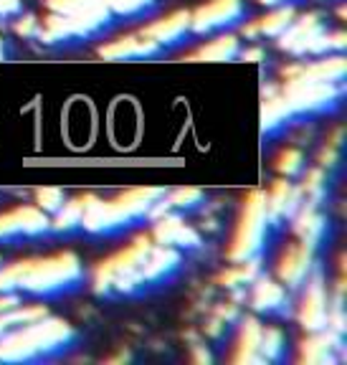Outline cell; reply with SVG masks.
Listing matches in <instances>:
<instances>
[{
  "label": "cell",
  "mask_w": 347,
  "mask_h": 365,
  "mask_svg": "<svg viewBox=\"0 0 347 365\" xmlns=\"http://www.w3.org/2000/svg\"><path fill=\"white\" fill-rule=\"evenodd\" d=\"M291 120H294V117H291V112L286 109L281 91H276L274 86H266V89H264V104H261V135L264 137L279 135Z\"/></svg>",
  "instance_id": "cell-21"
},
{
  "label": "cell",
  "mask_w": 347,
  "mask_h": 365,
  "mask_svg": "<svg viewBox=\"0 0 347 365\" xmlns=\"http://www.w3.org/2000/svg\"><path fill=\"white\" fill-rule=\"evenodd\" d=\"M51 231V216L38 205H21L16 211L0 213V244L18 239H38Z\"/></svg>",
  "instance_id": "cell-8"
},
{
  "label": "cell",
  "mask_w": 347,
  "mask_h": 365,
  "mask_svg": "<svg viewBox=\"0 0 347 365\" xmlns=\"http://www.w3.org/2000/svg\"><path fill=\"white\" fill-rule=\"evenodd\" d=\"M165 198L162 188H135L117 195L114 200H102L97 195H81V228L94 236H114L137 226L150 216L152 205Z\"/></svg>",
  "instance_id": "cell-1"
},
{
  "label": "cell",
  "mask_w": 347,
  "mask_h": 365,
  "mask_svg": "<svg viewBox=\"0 0 347 365\" xmlns=\"http://www.w3.org/2000/svg\"><path fill=\"white\" fill-rule=\"evenodd\" d=\"M325 31L327 26L319 13H304L302 18H294L289 29L279 36V48L294 53V56H307L312 41L325 34Z\"/></svg>",
  "instance_id": "cell-12"
},
{
  "label": "cell",
  "mask_w": 347,
  "mask_h": 365,
  "mask_svg": "<svg viewBox=\"0 0 347 365\" xmlns=\"http://www.w3.org/2000/svg\"><path fill=\"white\" fill-rule=\"evenodd\" d=\"M84 282V264L74 251H58L46 259L16 262V289L31 297H56Z\"/></svg>",
  "instance_id": "cell-3"
},
{
  "label": "cell",
  "mask_w": 347,
  "mask_h": 365,
  "mask_svg": "<svg viewBox=\"0 0 347 365\" xmlns=\"http://www.w3.org/2000/svg\"><path fill=\"white\" fill-rule=\"evenodd\" d=\"M299 205H302V190L286 180H276L271 193L266 195L269 226H281L284 221H291Z\"/></svg>",
  "instance_id": "cell-18"
},
{
  "label": "cell",
  "mask_w": 347,
  "mask_h": 365,
  "mask_svg": "<svg viewBox=\"0 0 347 365\" xmlns=\"http://www.w3.org/2000/svg\"><path fill=\"white\" fill-rule=\"evenodd\" d=\"M241 36H244L246 41H257L259 36V21H251V23H246L244 29H241Z\"/></svg>",
  "instance_id": "cell-35"
},
{
  "label": "cell",
  "mask_w": 347,
  "mask_h": 365,
  "mask_svg": "<svg viewBox=\"0 0 347 365\" xmlns=\"http://www.w3.org/2000/svg\"><path fill=\"white\" fill-rule=\"evenodd\" d=\"M152 244V236L143 234L137 236L127 249H122L120 254H114L107 262L99 264L97 272H94V292L99 297H132L147 289V284H145V259H147V251Z\"/></svg>",
  "instance_id": "cell-4"
},
{
  "label": "cell",
  "mask_w": 347,
  "mask_h": 365,
  "mask_svg": "<svg viewBox=\"0 0 347 365\" xmlns=\"http://www.w3.org/2000/svg\"><path fill=\"white\" fill-rule=\"evenodd\" d=\"M244 0H211L190 13V34L208 36L216 31H226L244 21Z\"/></svg>",
  "instance_id": "cell-9"
},
{
  "label": "cell",
  "mask_w": 347,
  "mask_h": 365,
  "mask_svg": "<svg viewBox=\"0 0 347 365\" xmlns=\"http://www.w3.org/2000/svg\"><path fill=\"white\" fill-rule=\"evenodd\" d=\"M182 264L180 249H172V246L152 244L147 251V259H145V284H165L177 274Z\"/></svg>",
  "instance_id": "cell-15"
},
{
  "label": "cell",
  "mask_w": 347,
  "mask_h": 365,
  "mask_svg": "<svg viewBox=\"0 0 347 365\" xmlns=\"http://www.w3.org/2000/svg\"><path fill=\"white\" fill-rule=\"evenodd\" d=\"M38 26H41V21H36V16H23V18H18V23H16V34L23 36V38H33V36L38 34Z\"/></svg>",
  "instance_id": "cell-32"
},
{
  "label": "cell",
  "mask_w": 347,
  "mask_h": 365,
  "mask_svg": "<svg viewBox=\"0 0 347 365\" xmlns=\"http://www.w3.org/2000/svg\"><path fill=\"white\" fill-rule=\"evenodd\" d=\"M63 200H66V195H63L61 188H38L36 190V203H38L41 211L48 213V216H53V213L61 208Z\"/></svg>",
  "instance_id": "cell-30"
},
{
  "label": "cell",
  "mask_w": 347,
  "mask_h": 365,
  "mask_svg": "<svg viewBox=\"0 0 347 365\" xmlns=\"http://www.w3.org/2000/svg\"><path fill=\"white\" fill-rule=\"evenodd\" d=\"M254 294H251V307L261 314H284L289 307V294H286L281 282H274L269 277H257Z\"/></svg>",
  "instance_id": "cell-19"
},
{
  "label": "cell",
  "mask_w": 347,
  "mask_h": 365,
  "mask_svg": "<svg viewBox=\"0 0 347 365\" xmlns=\"http://www.w3.org/2000/svg\"><path fill=\"white\" fill-rule=\"evenodd\" d=\"M239 56H244V61H261L264 51H261V48H249V51L239 53Z\"/></svg>",
  "instance_id": "cell-36"
},
{
  "label": "cell",
  "mask_w": 347,
  "mask_h": 365,
  "mask_svg": "<svg viewBox=\"0 0 347 365\" xmlns=\"http://www.w3.org/2000/svg\"><path fill=\"white\" fill-rule=\"evenodd\" d=\"M342 350V335L325 327L319 332H309L307 340L299 345V360L309 365H327L337 363V353Z\"/></svg>",
  "instance_id": "cell-16"
},
{
  "label": "cell",
  "mask_w": 347,
  "mask_h": 365,
  "mask_svg": "<svg viewBox=\"0 0 347 365\" xmlns=\"http://www.w3.org/2000/svg\"><path fill=\"white\" fill-rule=\"evenodd\" d=\"M23 304L21 292H0V312H8V309H16Z\"/></svg>",
  "instance_id": "cell-33"
},
{
  "label": "cell",
  "mask_w": 347,
  "mask_h": 365,
  "mask_svg": "<svg viewBox=\"0 0 347 365\" xmlns=\"http://www.w3.org/2000/svg\"><path fill=\"white\" fill-rule=\"evenodd\" d=\"M76 342V330L51 314L0 335V363H36L66 353Z\"/></svg>",
  "instance_id": "cell-2"
},
{
  "label": "cell",
  "mask_w": 347,
  "mask_h": 365,
  "mask_svg": "<svg viewBox=\"0 0 347 365\" xmlns=\"http://www.w3.org/2000/svg\"><path fill=\"white\" fill-rule=\"evenodd\" d=\"M276 170L284 178L299 175V173L304 170V153L296 148H286L284 153L279 155V160H276Z\"/></svg>",
  "instance_id": "cell-28"
},
{
  "label": "cell",
  "mask_w": 347,
  "mask_h": 365,
  "mask_svg": "<svg viewBox=\"0 0 347 365\" xmlns=\"http://www.w3.org/2000/svg\"><path fill=\"white\" fill-rule=\"evenodd\" d=\"M261 322L257 317H246L241 322L239 340H236V353L234 363L239 365H259L264 363L261 355H259V337H261Z\"/></svg>",
  "instance_id": "cell-22"
},
{
  "label": "cell",
  "mask_w": 347,
  "mask_h": 365,
  "mask_svg": "<svg viewBox=\"0 0 347 365\" xmlns=\"http://www.w3.org/2000/svg\"><path fill=\"white\" fill-rule=\"evenodd\" d=\"M304 297L299 304V322L307 332H319L327 327V317H330V297L325 289V279L322 272L314 269L309 274V279L304 282Z\"/></svg>",
  "instance_id": "cell-10"
},
{
  "label": "cell",
  "mask_w": 347,
  "mask_h": 365,
  "mask_svg": "<svg viewBox=\"0 0 347 365\" xmlns=\"http://www.w3.org/2000/svg\"><path fill=\"white\" fill-rule=\"evenodd\" d=\"M269 236V211H266V193L264 190H254L246 198L244 213H241V223L236 228L234 246H231V262L241 264L249 259H257L261 254L264 244Z\"/></svg>",
  "instance_id": "cell-6"
},
{
  "label": "cell",
  "mask_w": 347,
  "mask_h": 365,
  "mask_svg": "<svg viewBox=\"0 0 347 365\" xmlns=\"http://www.w3.org/2000/svg\"><path fill=\"white\" fill-rule=\"evenodd\" d=\"M140 34H145L147 38H152L157 46L167 48V46H177L188 38L190 34V11H175L170 16L160 18V21L145 26Z\"/></svg>",
  "instance_id": "cell-17"
},
{
  "label": "cell",
  "mask_w": 347,
  "mask_h": 365,
  "mask_svg": "<svg viewBox=\"0 0 347 365\" xmlns=\"http://www.w3.org/2000/svg\"><path fill=\"white\" fill-rule=\"evenodd\" d=\"M241 53V41L234 34H223L218 38L208 41L205 46L195 48L185 61H234Z\"/></svg>",
  "instance_id": "cell-23"
},
{
  "label": "cell",
  "mask_w": 347,
  "mask_h": 365,
  "mask_svg": "<svg viewBox=\"0 0 347 365\" xmlns=\"http://www.w3.org/2000/svg\"><path fill=\"white\" fill-rule=\"evenodd\" d=\"M165 51L162 46H157L152 38L145 34H130L122 38L112 41V43L99 48V56L104 61H137V58H155Z\"/></svg>",
  "instance_id": "cell-13"
},
{
  "label": "cell",
  "mask_w": 347,
  "mask_h": 365,
  "mask_svg": "<svg viewBox=\"0 0 347 365\" xmlns=\"http://www.w3.org/2000/svg\"><path fill=\"white\" fill-rule=\"evenodd\" d=\"M112 18H143L155 11L157 0H104Z\"/></svg>",
  "instance_id": "cell-27"
},
{
  "label": "cell",
  "mask_w": 347,
  "mask_h": 365,
  "mask_svg": "<svg viewBox=\"0 0 347 365\" xmlns=\"http://www.w3.org/2000/svg\"><path fill=\"white\" fill-rule=\"evenodd\" d=\"M112 13L104 6V0H94L84 11L71 13V16H61V13H48L43 18V26H38V41L46 46H58L66 41H81L99 36L112 26Z\"/></svg>",
  "instance_id": "cell-5"
},
{
  "label": "cell",
  "mask_w": 347,
  "mask_h": 365,
  "mask_svg": "<svg viewBox=\"0 0 347 365\" xmlns=\"http://www.w3.org/2000/svg\"><path fill=\"white\" fill-rule=\"evenodd\" d=\"M259 3H261V6H281V3H289V0H259Z\"/></svg>",
  "instance_id": "cell-37"
},
{
  "label": "cell",
  "mask_w": 347,
  "mask_h": 365,
  "mask_svg": "<svg viewBox=\"0 0 347 365\" xmlns=\"http://www.w3.org/2000/svg\"><path fill=\"white\" fill-rule=\"evenodd\" d=\"M81 211H84V200H63V205L51 216V231L53 234L68 236L74 234L76 228H81Z\"/></svg>",
  "instance_id": "cell-24"
},
{
  "label": "cell",
  "mask_w": 347,
  "mask_h": 365,
  "mask_svg": "<svg viewBox=\"0 0 347 365\" xmlns=\"http://www.w3.org/2000/svg\"><path fill=\"white\" fill-rule=\"evenodd\" d=\"M291 223H294V234L299 236V241L317 251L319 241L325 239V231H327V218L319 213V205L302 200V205L294 213Z\"/></svg>",
  "instance_id": "cell-20"
},
{
  "label": "cell",
  "mask_w": 347,
  "mask_h": 365,
  "mask_svg": "<svg viewBox=\"0 0 347 365\" xmlns=\"http://www.w3.org/2000/svg\"><path fill=\"white\" fill-rule=\"evenodd\" d=\"M286 109L291 117L304 114H322L330 112L340 104L342 84H327V81H304V84H284L281 89Z\"/></svg>",
  "instance_id": "cell-7"
},
{
  "label": "cell",
  "mask_w": 347,
  "mask_h": 365,
  "mask_svg": "<svg viewBox=\"0 0 347 365\" xmlns=\"http://www.w3.org/2000/svg\"><path fill=\"white\" fill-rule=\"evenodd\" d=\"M294 18H296V11L291 6H286V3L274 6V11L259 21V34L269 36V38H279V36L291 26Z\"/></svg>",
  "instance_id": "cell-25"
},
{
  "label": "cell",
  "mask_w": 347,
  "mask_h": 365,
  "mask_svg": "<svg viewBox=\"0 0 347 365\" xmlns=\"http://www.w3.org/2000/svg\"><path fill=\"white\" fill-rule=\"evenodd\" d=\"M0 264H3V259H0Z\"/></svg>",
  "instance_id": "cell-39"
},
{
  "label": "cell",
  "mask_w": 347,
  "mask_h": 365,
  "mask_svg": "<svg viewBox=\"0 0 347 365\" xmlns=\"http://www.w3.org/2000/svg\"><path fill=\"white\" fill-rule=\"evenodd\" d=\"M284 332L279 327H261V337H259V355L264 363H281L284 358Z\"/></svg>",
  "instance_id": "cell-26"
},
{
  "label": "cell",
  "mask_w": 347,
  "mask_h": 365,
  "mask_svg": "<svg viewBox=\"0 0 347 365\" xmlns=\"http://www.w3.org/2000/svg\"><path fill=\"white\" fill-rule=\"evenodd\" d=\"M21 13V0H0V18H11Z\"/></svg>",
  "instance_id": "cell-34"
},
{
  "label": "cell",
  "mask_w": 347,
  "mask_h": 365,
  "mask_svg": "<svg viewBox=\"0 0 347 365\" xmlns=\"http://www.w3.org/2000/svg\"><path fill=\"white\" fill-rule=\"evenodd\" d=\"M167 203L175 211H190L198 203H203V190L200 188H177L167 195Z\"/></svg>",
  "instance_id": "cell-29"
},
{
  "label": "cell",
  "mask_w": 347,
  "mask_h": 365,
  "mask_svg": "<svg viewBox=\"0 0 347 365\" xmlns=\"http://www.w3.org/2000/svg\"><path fill=\"white\" fill-rule=\"evenodd\" d=\"M152 241L162 246H172V249H195V246H200V236L195 234V228L188 226L180 216H172V213L155 218Z\"/></svg>",
  "instance_id": "cell-14"
},
{
  "label": "cell",
  "mask_w": 347,
  "mask_h": 365,
  "mask_svg": "<svg viewBox=\"0 0 347 365\" xmlns=\"http://www.w3.org/2000/svg\"><path fill=\"white\" fill-rule=\"evenodd\" d=\"M3 51H6V48H3V38H0V58H3Z\"/></svg>",
  "instance_id": "cell-38"
},
{
  "label": "cell",
  "mask_w": 347,
  "mask_h": 365,
  "mask_svg": "<svg viewBox=\"0 0 347 365\" xmlns=\"http://www.w3.org/2000/svg\"><path fill=\"white\" fill-rule=\"evenodd\" d=\"M314 272V249L307 244H291L289 249L281 254L279 267H276V274H279V282L286 287V289H299L304 287V282L309 279V274Z\"/></svg>",
  "instance_id": "cell-11"
},
{
  "label": "cell",
  "mask_w": 347,
  "mask_h": 365,
  "mask_svg": "<svg viewBox=\"0 0 347 365\" xmlns=\"http://www.w3.org/2000/svg\"><path fill=\"white\" fill-rule=\"evenodd\" d=\"M94 0H46L48 13H61V16H71V13L84 11L86 6H91Z\"/></svg>",
  "instance_id": "cell-31"
}]
</instances>
